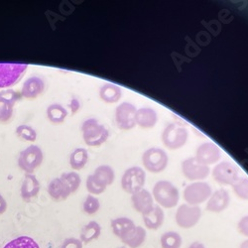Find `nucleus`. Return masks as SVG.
<instances>
[{
  "label": "nucleus",
  "mask_w": 248,
  "mask_h": 248,
  "mask_svg": "<svg viewBox=\"0 0 248 248\" xmlns=\"http://www.w3.org/2000/svg\"><path fill=\"white\" fill-rule=\"evenodd\" d=\"M239 248H248V239L244 240V241H243V242L240 244Z\"/></svg>",
  "instance_id": "79ce46f5"
},
{
  "label": "nucleus",
  "mask_w": 248,
  "mask_h": 248,
  "mask_svg": "<svg viewBox=\"0 0 248 248\" xmlns=\"http://www.w3.org/2000/svg\"><path fill=\"white\" fill-rule=\"evenodd\" d=\"M182 172L190 181H202L209 177L211 169L209 166L198 161L196 157H191L183 161Z\"/></svg>",
  "instance_id": "9b49d317"
},
{
  "label": "nucleus",
  "mask_w": 248,
  "mask_h": 248,
  "mask_svg": "<svg viewBox=\"0 0 248 248\" xmlns=\"http://www.w3.org/2000/svg\"><path fill=\"white\" fill-rule=\"evenodd\" d=\"M169 158L164 150L152 147L144 152L142 156L143 166L151 173L157 174L163 172L168 166Z\"/></svg>",
  "instance_id": "423d86ee"
},
{
  "label": "nucleus",
  "mask_w": 248,
  "mask_h": 248,
  "mask_svg": "<svg viewBox=\"0 0 248 248\" xmlns=\"http://www.w3.org/2000/svg\"><path fill=\"white\" fill-rule=\"evenodd\" d=\"M40 188L41 186L36 176L33 174H27L22 181L21 190H20L21 198L25 202H29L33 200L39 194Z\"/></svg>",
  "instance_id": "a211bd4d"
},
{
  "label": "nucleus",
  "mask_w": 248,
  "mask_h": 248,
  "mask_svg": "<svg viewBox=\"0 0 248 248\" xmlns=\"http://www.w3.org/2000/svg\"><path fill=\"white\" fill-rule=\"evenodd\" d=\"M146 181V174L140 167H131L124 172L121 178L122 190L133 195L143 189Z\"/></svg>",
  "instance_id": "0eeeda50"
},
{
  "label": "nucleus",
  "mask_w": 248,
  "mask_h": 248,
  "mask_svg": "<svg viewBox=\"0 0 248 248\" xmlns=\"http://www.w3.org/2000/svg\"><path fill=\"white\" fill-rule=\"evenodd\" d=\"M188 137V130L176 123L168 124L162 133L163 144L171 150L182 148L187 143Z\"/></svg>",
  "instance_id": "20e7f679"
},
{
  "label": "nucleus",
  "mask_w": 248,
  "mask_h": 248,
  "mask_svg": "<svg viewBox=\"0 0 248 248\" xmlns=\"http://www.w3.org/2000/svg\"><path fill=\"white\" fill-rule=\"evenodd\" d=\"M62 248H82V242L80 241V239H77V238H67Z\"/></svg>",
  "instance_id": "4c0bfd02"
},
{
  "label": "nucleus",
  "mask_w": 248,
  "mask_h": 248,
  "mask_svg": "<svg viewBox=\"0 0 248 248\" xmlns=\"http://www.w3.org/2000/svg\"><path fill=\"white\" fill-rule=\"evenodd\" d=\"M21 93L11 90V89H7V90H2L0 92V98L5 100L6 102H8L9 105H11L12 107H14L16 103L21 98Z\"/></svg>",
  "instance_id": "f704fd0d"
},
{
  "label": "nucleus",
  "mask_w": 248,
  "mask_h": 248,
  "mask_svg": "<svg viewBox=\"0 0 248 248\" xmlns=\"http://www.w3.org/2000/svg\"><path fill=\"white\" fill-rule=\"evenodd\" d=\"M45 81L40 77L34 76L28 78L21 88V95L27 99H34L43 93L45 91Z\"/></svg>",
  "instance_id": "dca6fc26"
},
{
  "label": "nucleus",
  "mask_w": 248,
  "mask_h": 248,
  "mask_svg": "<svg viewBox=\"0 0 248 248\" xmlns=\"http://www.w3.org/2000/svg\"><path fill=\"white\" fill-rule=\"evenodd\" d=\"M3 248H40V247L33 238L28 236H20L8 242Z\"/></svg>",
  "instance_id": "c85d7f7f"
},
{
  "label": "nucleus",
  "mask_w": 248,
  "mask_h": 248,
  "mask_svg": "<svg viewBox=\"0 0 248 248\" xmlns=\"http://www.w3.org/2000/svg\"><path fill=\"white\" fill-rule=\"evenodd\" d=\"M202 210L199 205H190L188 203L181 204L175 216L176 223L185 230L194 227L201 219Z\"/></svg>",
  "instance_id": "1a4fd4ad"
},
{
  "label": "nucleus",
  "mask_w": 248,
  "mask_h": 248,
  "mask_svg": "<svg viewBox=\"0 0 248 248\" xmlns=\"http://www.w3.org/2000/svg\"><path fill=\"white\" fill-rule=\"evenodd\" d=\"M134 226L135 223L128 217H117L111 220L112 232L120 239L125 236Z\"/></svg>",
  "instance_id": "5701e85b"
},
{
  "label": "nucleus",
  "mask_w": 248,
  "mask_h": 248,
  "mask_svg": "<svg viewBox=\"0 0 248 248\" xmlns=\"http://www.w3.org/2000/svg\"><path fill=\"white\" fill-rule=\"evenodd\" d=\"M82 138L88 146L97 147L106 143L109 136L108 129L95 118H89L81 124Z\"/></svg>",
  "instance_id": "f257e3e1"
},
{
  "label": "nucleus",
  "mask_w": 248,
  "mask_h": 248,
  "mask_svg": "<svg viewBox=\"0 0 248 248\" xmlns=\"http://www.w3.org/2000/svg\"><path fill=\"white\" fill-rule=\"evenodd\" d=\"M100 208V202L97 198H95L93 195H89L84 203H82V211H84L87 215H94L98 212Z\"/></svg>",
  "instance_id": "473e14b6"
},
{
  "label": "nucleus",
  "mask_w": 248,
  "mask_h": 248,
  "mask_svg": "<svg viewBox=\"0 0 248 248\" xmlns=\"http://www.w3.org/2000/svg\"><path fill=\"white\" fill-rule=\"evenodd\" d=\"M28 65L16 63H0V90H7L21 79L26 74Z\"/></svg>",
  "instance_id": "7ed1b4c3"
},
{
  "label": "nucleus",
  "mask_w": 248,
  "mask_h": 248,
  "mask_svg": "<svg viewBox=\"0 0 248 248\" xmlns=\"http://www.w3.org/2000/svg\"><path fill=\"white\" fill-rule=\"evenodd\" d=\"M153 199L158 205L165 209H172L178 204L180 194L178 189L169 181H159L155 184L153 192Z\"/></svg>",
  "instance_id": "f03ea898"
},
{
  "label": "nucleus",
  "mask_w": 248,
  "mask_h": 248,
  "mask_svg": "<svg viewBox=\"0 0 248 248\" xmlns=\"http://www.w3.org/2000/svg\"><path fill=\"white\" fill-rule=\"evenodd\" d=\"M160 243L162 248H181L183 239L178 232H167L162 234Z\"/></svg>",
  "instance_id": "cd10ccee"
},
{
  "label": "nucleus",
  "mask_w": 248,
  "mask_h": 248,
  "mask_svg": "<svg viewBox=\"0 0 248 248\" xmlns=\"http://www.w3.org/2000/svg\"><path fill=\"white\" fill-rule=\"evenodd\" d=\"M136 125L141 128H153L158 121L156 111L151 108H142L136 111Z\"/></svg>",
  "instance_id": "6ab92c4d"
},
{
  "label": "nucleus",
  "mask_w": 248,
  "mask_h": 248,
  "mask_svg": "<svg viewBox=\"0 0 248 248\" xmlns=\"http://www.w3.org/2000/svg\"><path fill=\"white\" fill-rule=\"evenodd\" d=\"M188 248H205V246L202 243L199 242V241H195Z\"/></svg>",
  "instance_id": "a19ab883"
},
{
  "label": "nucleus",
  "mask_w": 248,
  "mask_h": 248,
  "mask_svg": "<svg viewBox=\"0 0 248 248\" xmlns=\"http://www.w3.org/2000/svg\"><path fill=\"white\" fill-rule=\"evenodd\" d=\"M212 194V187L208 183L194 182L186 187L184 199L190 205H199L208 201Z\"/></svg>",
  "instance_id": "6e6552de"
},
{
  "label": "nucleus",
  "mask_w": 248,
  "mask_h": 248,
  "mask_svg": "<svg viewBox=\"0 0 248 248\" xmlns=\"http://www.w3.org/2000/svg\"><path fill=\"white\" fill-rule=\"evenodd\" d=\"M231 202V197L229 192L224 189H219L216 191L206 202L205 210L211 213L218 214L223 212L227 209V206L230 205Z\"/></svg>",
  "instance_id": "2eb2a0df"
},
{
  "label": "nucleus",
  "mask_w": 248,
  "mask_h": 248,
  "mask_svg": "<svg viewBox=\"0 0 248 248\" xmlns=\"http://www.w3.org/2000/svg\"><path fill=\"white\" fill-rule=\"evenodd\" d=\"M131 203L136 212L144 216L154 208V199L149 191L142 189L131 195Z\"/></svg>",
  "instance_id": "4468645a"
},
{
  "label": "nucleus",
  "mask_w": 248,
  "mask_h": 248,
  "mask_svg": "<svg viewBox=\"0 0 248 248\" xmlns=\"http://www.w3.org/2000/svg\"><path fill=\"white\" fill-rule=\"evenodd\" d=\"M89 162V153L85 148H77L70 155V165L76 170L84 169Z\"/></svg>",
  "instance_id": "393cba45"
},
{
  "label": "nucleus",
  "mask_w": 248,
  "mask_h": 248,
  "mask_svg": "<svg viewBox=\"0 0 248 248\" xmlns=\"http://www.w3.org/2000/svg\"><path fill=\"white\" fill-rule=\"evenodd\" d=\"M101 227L96 221H91L82 227L80 232V241L82 243H90L99 237Z\"/></svg>",
  "instance_id": "b1692460"
},
{
  "label": "nucleus",
  "mask_w": 248,
  "mask_h": 248,
  "mask_svg": "<svg viewBox=\"0 0 248 248\" xmlns=\"http://www.w3.org/2000/svg\"><path fill=\"white\" fill-rule=\"evenodd\" d=\"M93 176L99 183H101L103 186H106L107 188L114 182L115 179L113 169L110 166H108V165H101V166H98L95 169Z\"/></svg>",
  "instance_id": "bb28decb"
},
{
  "label": "nucleus",
  "mask_w": 248,
  "mask_h": 248,
  "mask_svg": "<svg viewBox=\"0 0 248 248\" xmlns=\"http://www.w3.org/2000/svg\"><path fill=\"white\" fill-rule=\"evenodd\" d=\"M147 237L146 231L142 226H134L133 229L121 238V241L129 248H139Z\"/></svg>",
  "instance_id": "aec40b11"
},
{
  "label": "nucleus",
  "mask_w": 248,
  "mask_h": 248,
  "mask_svg": "<svg viewBox=\"0 0 248 248\" xmlns=\"http://www.w3.org/2000/svg\"><path fill=\"white\" fill-rule=\"evenodd\" d=\"M48 193L53 201L61 202L67 200L72 192L66 182L61 177L53 179L48 186Z\"/></svg>",
  "instance_id": "f3484780"
},
{
  "label": "nucleus",
  "mask_w": 248,
  "mask_h": 248,
  "mask_svg": "<svg viewBox=\"0 0 248 248\" xmlns=\"http://www.w3.org/2000/svg\"><path fill=\"white\" fill-rule=\"evenodd\" d=\"M121 89L111 82H107L99 89V97L107 103H115L121 98Z\"/></svg>",
  "instance_id": "4be33fe9"
},
{
  "label": "nucleus",
  "mask_w": 248,
  "mask_h": 248,
  "mask_svg": "<svg viewBox=\"0 0 248 248\" xmlns=\"http://www.w3.org/2000/svg\"><path fill=\"white\" fill-rule=\"evenodd\" d=\"M220 156L219 147L213 142L202 143L196 151V159L206 166L217 163L220 159Z\"/></svg>",
  "instance_id": "ddd939ff"
},
{
  "label": "nucleus",
  "mask_w": 248,
  "mask_h": 248,
  "mask_svg": "<svg viewBox=\"0 0 248 248\" xmlns=\"http://www.w3.org/2000/svg\"><path fill=\"white\" fill-rule=\"evenodd\" d=\"M234 194L243 201H248V178H238L232 186Z\"/></svg>",
  "instance_id": "c756f323"
},
{
  "label": "nucleus",
  "mask_w": 248,
  "mask_h": 248,
  "mask_svg": "<svg viewBox=\"0 0 248 248\" xmlns=\"http://www.w3.org/2000/svg\"><path fill=\"white\" fill-rule=\"evenodd\" d=\"M47 118L54 124H61L63 123L67 116H68V110L59 103H53V105L49 106L46 110Z\"/></svg>",
  "instance_id": "a878e982"
},
{
  "label": "nucleus",
  "mask_w": 248,
  "mask_h": 248,
  "mask_svg": "<svg viewBox=\"0 0 248 248\" xmlns=\"http://www.w3.org/2000/svg\"><path fill=\"white\" fill-rule=\"evenodd\" d=\"M136 108L130 102H122L116 108L115 121L121 130H130L136 125Z\"/></svg>",
  "instance_id": "f8f14e48"
},
{
  "label": "nucleus",
  "mask_w": 248,
  "mask_h": 248,
  "mask_svg": "<svg viewBox=\"0 0 248 248\" xmlns=\"http://www.w3.org/2000/svg\"><path fill=\"white\" fill-rule=\"evenodd\" d=\"M43 160L44 154L42 149L37 145H30L20 152L18 157V166L27 174H33V172L42 165Z\"/></svg>",
  "instance_id": "39448f33"
},
{
  "label": "nucleus",
  "mask_w": 248,
  "mask_h": 248,
  "mask_svg": "<svg viewBox=\"0 0 248 248\" xmlns=\"http://www.w3.org/2000/svg\"><path fill=\"white\" fill-rule=\"evenodd\" d=\"M142 217L144 224H145L148 230L151 231H157L160 229L165 219L164 211L160 205H154V208L148 214Z\"/></svg>",
  "instance_id": "412c9836"
},
{
  "label": "nucleus",
  "mask_w": 248,
  "mask_h": 248,
  "mask_svg": "<svg viewBox=\"0 0 248 248\" xmlns=\"http://www.w3.org/2000/svg\"><path fill=\"white\" fill-rule=\"evenodd\" d=\"M87 189L88 191L91 193V195H100L102 193H105L107 190L106 186H103L101 183H99L95 177L93 176V174L90 175L87 179Z\"/></svg>",
  "instance_id": "72a5a7b5"
},
{
  "label": "nucleus",
  "mask_w": 248,
  "mask_h": 248,
  "mask_svg": "<svg viewBox=\"0 0 248 248\" xmlns=\"http://www.w3.org/2000/svg\"><path fill=\"white\" fill-rule=\"evenodd\" d=\"M61 178L66 182V184L68 185V187L70 188L72 194L77 192L78 189L79 188L81 180H80V177L78 173H76V172L64 173V174L61 175Z\"/></svg>",
  "instance_id": "2f4dec72"
},
{
  "label": "nucleus",
  "mask_w": 248,
  "mask_h": 248,
  "mask_svg": "<svg viewBox=\"0 0 248 248\" xmlns=\"http://www.w3.org/2000/svg\"><path fill=\"white\" fill-rule=\"evenodd\" d=\"M120 248H126V247H120Z\"/></svg>",
  "instance_id": "37998d69"
},
{
  "label": "nucleus",
  "mask_w": 248,
  "mask_h": 248,
  "mask_svg": "<svg viewBox=\"0 0 248 248\" xmlns=\"http://www.w3.org/2000/svg\"><path fill=\"white\" fill-rule=\"evenodd\" d=\"M13 108L14 107L0 98V122L5 123L11 119L13 115Z\"/></svg>",
  "instance_id": "c9c22d12"
},
{
  "label": "nucleus",
  "mask_w": 248,
  "mask_h": 248,
  "mask_svg": "<svg viewBox=\"0 0 248 248\" xmlns=\"http://www.w3.org/2000/svg\"><path fill=\"white\" fill-rule=\"evenodd\" d=\"M79 108H80L79 100H78L77 97H73V98L70 100V102H69V108H70V110L72 111V113H73V114L77 113V112L78 111Z\"/></svg>",
  "instance_id": "58836bf2"
},
{
  "label": "nucleus",
  "mask_w": 248,
  "mask_h": 248,
  "mask_svg": "<svg viewBox=\"0 0 248 248\" xmlns=\"http://www.w3.org/2000/svg\"><path fill=\"white\" fill-rule=\"evenodd\" d=\"M16 134L19 138H21L22 140H25L28 142H34L37 139L36 130L30 125H26V124H21V125H19L16 128Z\"/></svg>",
  "instance_id": "7c9ffc66"
},
{
  "label": "nucleus",
  "mask_w": 248,
  "mask_h": 248,
  "mask_svg": "<svg viewBox=\"0 0 248 248\" xmlns=\"http://www.w3.org/2000/svg\"><path fill=\"white\" fill-rule=\"evenodd\" d=\"M237 230L240 234L245 237H248V216L243 217L237 224Z\"/></svg>",
  "instance_id": "e433bc0d"
},
{
  "label": "nucleus",
  "mask_w": 248,
  "mask_h": 248,
  "mask_svg": "<svg viewBox=\"0 0 248 248\" xmlns=\"http://www.w3.org/2000/svg\"><path fill=\"white\" fill-rule=\"evenodd\" d=\"M238 169L234 164L223 161L218 163L213 170V178L219 185L232 186L238 180Z\"/></svg>",
  "instance_id": "9d476101"
},
{
  "label": "nucleus",
  "mask_w": 248,
  "mask_h": 248,
  "mask_svg": "<svg viewBox=\"0 0 248 248\" xmlns=\"http://www.w3.org/2000/svg\"><path fill=\"white\" fill-rule=\"evenodd\" d=\"M7 210V202L4 200V198L0 195V215H2Z\"/></svg>",
  "instance_id": "ea45409f"
}]
</instances>
